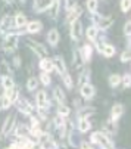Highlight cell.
<instances>
[{
	"mask_svg": "<svg viewBox=\"0 0 131 149\" xmlns=\"http://www.w3.org/2000/svg\"><path fill=\"white\" fill-rule=\"evenodd\" d=\"M91 142L100 145V146L105 148V149H112V143H111V140H109L105 134H102L100 132H97V133H94V134L91 136Z\"/></svg>",
	"mask_w": 131,
	"mask_h": 149,
	"instance_id": "6da1fadb",
	"label": "cell"
},
{
	"mask_svg": "<svg viewBox=\"0 0 131 149\" xmlns=\"http://www.w3.org/2000/svg\"><path fill=\"white\" fill-rule=\"evenodd\" d=\"M16 46H18V36H16V34L6 36L5 43H3V49H5V52H12Z\"/></svg>",
	"mask_w": 131,
	"mask_h": 149,
	"instance_id": "7a4b0ae2",
	"label": "cell"
},
{
	"mask_svg": "<svg viewBox=\"0 0 131 149\" xmlns=\"http://www.w3.org/2000/svg\"><path fill=\"white\" fill-rule=\"evenodd\" d=\"M94 21H96V24H97V27L100 30H107L114 24V19L112 18H106V16H94Z\"/></svg>",
	"mask_w": 131,
	"mask_h": 149,
	"instance_id": "3957f363",
	"label": "cell"
},
{
	"mask_svg": "<svg viewBox=\"0 0 131 149\" xmlns=\"http://www.w3.org/2000/svg\"><path fill=\"white\" fill-rule=\"evenodd\" d=\"M82 36V25L81 22H78V21H72L71 24V37L74 40H80Z\"/></svg>",
	"mask_w": 131,
	"mask_h": 149,
	"instance_id": "277c9868",
	"label": "cell"
},
{
	"mask_svg": "<svg viewBox=\"0 0 131 149\" xmlns=\"http://www.w3.org/2000/svg\"><path fill=\"white\" fill-rule=\"evenodd\" d=\"M94 87L91 86V84H82L81 86V96L84 97V99H93V96H94Z\"/></svg>",
	"mask_w": 131,
	"mask_h": 149,
	"instance_id": "5b68a950",
	"label": "cell"
},
{
	"mask_svg": "<svg viewBox=\"0 0 131 149\" xmlns=\"http://www.w3.org/2000/svg\"><path fill=\"white\" fill-rule=\"evenodd\" d=\"M53 68H56V71L63 75V74H67V65H65V61L62 59V56H58L53 62Z\"/></svg>",
	"mask_w": 131,
	"mask_h": 149,
	"instance_id": "8992f818",
	"label": "cell"
},
{
	"mask_svg": "<svg viewBox=\"0 0 131 149\" xmlns=\"http://www.w3.org/2000/svg\"><path fill=\"white\" fill-rule=\"evenodd\" d=\"M99 52H102L106 58H111L115 55V47L112 45H105V43H99Z\"/></svg>",
	"mask_w": 131,
	"mask_h": 149,
	"instance_id": "52a82bcc",
	"label": "cell"
},
{
	"mask_svg": "<svg viewBox=\"0 0 131 149\" xmlns=\"http://www.w3.org/2000/svg\"><path fill=\"white\" fill-rule=\"evenodd\" d=\"M28 45H30V47H33V50L35 52V53H38L40 56L43 55V56H47V49L43 46V45H40V43H37V41H28Z\"/></svg>",
	"mask_w": 131,
	"mask_h": 149,
	"instance_id": "ba28073f",
	"label": "cell"
},
{
	"mask_svg": "<svg viewBox=\"0 0 131 149\" xmlns=\"http://www.w3.org/2000/svg\"><path fill=\"white\" fill-rule=\"evenodd\" d=\"M13 125H15V115H9V117L6 118L5 124H3L2 132H3L5 134H9V133L13 130Z\"/></svg>",
	"mask_w": 131,
	"mask_h": 149,
	"instance_id": "9c48e42d",
	"label": "cell"
},
{
	"mask_svg": "<svg viewBox=\"0 0 131 149\" xmlns=\"http://www.w3.org/2000/svg\"><path fill=\"white\" fill-rule=\"evenodd\" d=\"M124 114V106L121 103H116L112 106V109H111V117H112V121H116L121 115Z\"/></svg>",
	"mask_w": 131,
	"mask_h": 149,
	"instance_id": "30bf717a",
	"label": "cell"
},
{
	"mask_svg": "<svg viewBox=\"0 0 131 149\" xmlns=\"http://www.w3.org/2000/svg\"><path fill=\"white\" fill-rule=\"evenodd\" d=\"M13 25H15L13 19H12L10 16H5V18L2 19V22H0V31L5 33V31H8L9 28H12Z\"/></svg>",
	"mask_w": 131,
	"mask_h": 149,
	"instance_id": "8fae6325",
	"label": "cell"
},
{
	"mask_svg": "<svg viewBox=\"0 0 131 149\" xmlns=\"http://www.w3.org/2000/svg\"><path fill=\"white\" fill-rule=\"evenodd\" d=\"M35 99H37V105H38V108H40V109H43V108H44V106L47 105V96H46V92H38L37 96H35Z\"/></svg>",
	"mask_w": 131,
	"mask_h": 149,
	"instance_id": "7c38bea8",
	"label": "cell"
},
{
	"mask_svg": "<svg viewBox=\"0 0 131 149\" xmlns=\"http://www.w3.org/2000/svg\"><path fill=\"white\" fill-rule=\"evenodd\" d=\"M90 127H91V124H90V121L87 120V118H81L78 121V130L81 133H87V132L90 130Z\"/></svg>",
	"mask_w": 131,
	"mask_h": 149,
	"instance_id": "4fadbf2b",
	"label": "cell"
},
{
	"mask_svg": "<svg viewBox=\"0 0 131 149\" xmlns=\"http://www.w3.org/2000/svg\"><path fill=\"white\" fill-rule=\"evenodd\" d=\"M47 40H49V43L52 46H56L58 41H59V33H58V30H55V28L50 30L49 34H47Z\"/></svg>",
	"mask_w": 131,
	"mask_h": 149,
	"instance_id": "5bb4252c",
	"label": "cell"
},
{
	"mask_svg": "<svg viewBox=\"0 0 131 149\" xmlns=\"http://www.w3.org/2000/svg\"><path fill=\"white\" fill-rule=\"evenodd\" d=\"M40 68L44 71V72H50L53 70V61L52 59H43L40 62Z\"/></svg>",
	"mask_w": 131,
	"mask_h": 149,
	"instance_id": "9a60e30c",
	"label": "cell"
},
{
	"mask_svg": "<svg viewBox=\"0 0 131 149\" xmlns=\"http://www.w3.org/2000/svg\"><path fill=\"white\" fill-rule=\"evenodd\" d=\"M53 95H55V97H56V100L59 103H65V100H67V96H65V93H63V90L60 87H55Z\"/></svg>",
	"mask_w": 131,
	"mask_h": 149,
	"instance_id": "2e32d148",
	"label": "cell"
},
{
	"mask_svg": "<svg viewBox=\"0 0 131 149\" xmlns=\"http://www.w3.org/2000/svg\"><path fill=\"white\" fill-rule=\"evenodd\" d=\"M53 0H35V9L37 10H44L46 8H49L52 5Z\"/></svg>",
	"mask_w": 131,
	"mask_h": 149,
	"instance_id": "e0dca14e",
	"label": "cell"
},
{
	"mask_svg": "<svg viewBox=\"0 0 131 149\" xmlns=\"http://www.w3.org/2000/svg\"><path fill=\"white\" fill-rule=\"evenodd\" d=\"M18 95H19V90L13 86L12 89H9V90H6V96H8V99L10 100V102H15L16 99H18Z\"/></svg>",
	"mask_w": 131,
	"mask_h": 149,
	"instance_id": "ac0fdd59",
	"label": "cell"
},
{
	"mask_svg": "<svg viewBox=\"0 0 131 149\" xmlns=\"http://www.w3.org/2000/svg\"><path fill=\"white\" fill-rule=\"evenodd\" d=\"M59 8H60L59 0H53L52 5H50V16H52V18H56V16H58V13H59Z\"/></svg>",
	"mask_w": 131,
	"mask_h": 149,
	"instance_id": "d6986e66",
	"label": "cell"
},
{
	"mask_svg": "<svg viewBox=\"0 0 131 149\" xmlns=\"http://www.w3.org/2000/svg\"><path fill=\"white\" fill-rule=\"evenodd\" d=\"M41 28H43V24L38 22V21H33V22H30V25L27 27V30L30 33H38Z\"/></svg>",
	"mask_w": 131,
	"mask_h": 149,
	"instance_id": "ffe728a7",
	"label": "cell"
},
{
	"mask_svg": "<svg viewBox=\"0 0 131 149\" xmlns=\"http://www.w3.org/2000/svg\"><path fill=\"white\" fill-rule=\"evenodd\" d=\"M13 22H15V27H24V25H27V18L22 13H18L13 19Z\"/></svg>",
	"mask_w": 131,
	"mask_h": 149,
	"instance_id": "44dd1931",
	"label": "cell"
},
{
	"mask_svg": "<svg viewBox=\"0 0 131 149\" xmlns=\"http://www.w3.org/2000/svg\"><path fill=\"white\" fill-rule=\"evenodd\" d=\"M19 111L21 112H24V114H31V111H33V108H31V103H28L27 100H22L19 103Z\"/></svg>",
	"mask_w": 131,
	"mask_h": 149,
	"instance_id": "7402d4cb",
	"label": "cell"
},
{
	"mask_svg": "<svg viewBox=\"0 0 131 149\" xmlns=\"http://www.w3.org/2000/svg\"><path fill=\"white\" fill-rule=\"evenodd\" d=\"M97 33H99L97 27H89V28H87V31H85L87 38H89V40H94L97 37Z\"/></svg>",
	"mask_w": 131,
	"mask_h": 149,
	"instance_id": "603a6c76",
	"label": "cell"
},
{
	"mask_svg": "<svg viewBox=\"0 0 131 149\" xmlns=\"http://www.w3.org/2000/svg\"><path fill=\"white\" fill-rule=\"evenodd\" d=\"M121 80H122V78H121V75L114 74V75L109 77V84H111V87H116V86H119Z\"/></svg>",
	"mask_w": 131,
	"mask_h": 149,
	"instance_id": "cb8c5ba5",
	"label": "cell"
},
{
	"mask_svg": "<svg viewBox=\"0 0 131 149\" xmlns=\"http://www.w3.org/2000/svg\"><path fill=\"white\" fill-rule=\"evenodd\" d=\"M89 80H90V71H82L80 78H78V84H81V86L82 84H87Z\"/></svg>",
	"mask_w": 131,
	"mask_h": 149,
	"instance_id": "d4e9b609",
	"label": "cell"
},
{
	"mask_svg": "<svg viewBox=\"0 0 131 149\" xmlns=\"http://www.w3.org/2000/svg\"><path fill=\"white\" fill-rule=\"evenodd\" d=\"M80 15H81V9L77 6V8L72 10V13L68 16V19H67V21H68V22H72V21H77V18H78Z\"/></svg>",
	"mask_w": 131,
	"mask_h": 149,
	"instance_id": "484cf974",
	"label": "cell"
},
{
	"mask_svg": "<svg viewBox=\"0 0 131 149\" xmlns=\"http://www.w3.org/2000/svg\"><path fill=\"white\" fill-rule=\"evenodd\" d=\"M97 6H99L97 0H87V8H89V10H90L91 13H96Z\"/></svg>",
	"mask_w": 131,
	"mask_h": 149,
	"instance_id": "4316f807",
	"label": "cell"
},
{
	"mask_svg": "<svg viewBox=\"0 0 131 149\" xmlns=\"http://www.w3.org/2000/svg\"><path fill=\"white\" fill-rule=\"evenodd\" d=\"M91 58V47L89 46V45H85L84 47H82V59L84 61H89Z\"/></svg>",
	"mask_w": 131,
	"mask_h": 149,
	"instance_id": "83f0119b",
	"label": "cell"
},
{
	"mask_svg": "<svg viewBox=\"0 0 131 149\" xmlns=\"http://www.w3.org/2000/svg\"><path fill=\"white\" fill-rule=\"evenodd\" d=\"M2 83H3V87H5L6 90H9V89L13 87V80H12L10 77H8V75L3 77V81H2Z\"/></svg>",
	"mask_w": 131,
	"mask_h": 149,
	"instance_id": "f1b7e54d",
	"label": "cell"
},
{
	"mask_svg": "<svg viewBox=\"0 0 131 149\" xmlns=\"http://www.w3.org/2000/svg\"><path fill=\"white\" fill-rule=\"evenodd\" d=\"M38 81H37V78H34V77H31V78H28V81H27V89L28 90H34L38 84H37Z\"/></svg>",
	"mask_w": 131,
	"mask_h": 149,
	"instance_id": "f546056e",
	"label": "cell"
},
{
	"mask_svg": "<svg viewBox=\"0 0 131 149\" xmlns=\"http://www.w3.org/2000/svg\"><path fill=\"white\" fill-rule=\"evenodd\" d=\"M40 80H41V83L44 84V86H49L50 84V75H49V72H41L40 74Z\"/></svg>",
	"mask_w": 131,
	"mask_h": 149,
	"instance_id": "4dcf8cb0",
	"label": "cell"
},
{
	"mask_svg": "<svg viewBox=\"0 0 131 149\" xmlns=\"http://www.w3.org/2000/svg\"><path fill=\"white\" fill-rule=\"evenodd\" d=\"M130 59H131V53H130V50L127 49V50H124V52L121 53V62H122V63H127V62H130Z\"/></svg>",
	"mask_w": 131,
	"mask_h": 149,
	"instance_id": "1f68e13d",
	"label": "cell"
},
{
	"mask_svg": "<svg viewBox=\"0 0 131 149\" xmlns=\"http://www.w3.org/2000/svg\"><path fill=\"white\" fill-rule=\"evenodd\" d=\"M8 72H9L8 63L5 61H2V62H0V74H2V75H8Z\"/></svg>",
	"mask_w": 131,
	"mask_h": 149,
	"instance_id": "d6a6232c",
	"label": "cell"
},
{
	"mask_svg": "<svg viewBox=\"0 0 131 149\" xmlns=\"http://www.w3.org/2000/svg\"><path fill=\"white\" fill-rule=\"evenodd\" d=\"M131 8V0H121V9L122 12H128Z\"/></svg>",
	"mask_w": 131,
	"mask_h": 149,
	"instance_id": "836d02e7",
	"label": "cell"
},
{
	"mask_svg": "<svg viewBox=\"0 0 131 149\" xmlns=\"http://www.w3.org/2000/svg\"><path fill=\"white\" fill-rule=\"evenodd\" d=\"M58 112H59V115H62V117H67V115L69 114V108H68V106H65V105H60L59 109H58Z\"/></svg>",
	"mask_w": 131,
	"mask_h": 149,
	"instance_id": "e575fe53",
	"label": "cell"
},
{
	"mask_svg": "<svg viewBox=\"0 0 131 149\" xmlns=\"http://www.w3.org/2000/svg\"><path fill=\"white\" fill-rule=\"evenodd\" d=\"M28 133H30V130L27 129L25 125H21L19 129H18V132H16V134H18V136H27Z\"/></svg>",
	"mask_w": 131,
	"mask_h": 149,
	"instance_id": "d590c367",
	"label": "cell"
},
{
	"mask_svg": "<svg viewBox=\"0 0 131 149\" xmlns=\"http://www.w3.org/2000/svg\"><path fill=\"white\" fill-rule=\"evenodd\" d=\"M105 130L109 132V133H115V132H116V127H115L112 123H106V124H105Z\"/></svg>",
	"mask_w": 131,
	"mask_h": 149,
	"instance_id": "8d00e7d4",
	"label": "cell"
},
{
	"mask_svg": "<svg viewBox=\"0 0 131 149\" xmlns=\"http://www.w3.org/2000/svg\"><path fill=\"white\" fill-rule=\"evenodd\" d=\"M124 34H125L127 37L131 36V22H130V21H127L125 25H124Z\"/></svg>",
	"mask_w": 131,
	"mask_h": 149,
	"instance_id": "74e56055",
	"label": "cell"
},
{
	"mask_svg": "<svg viewBox=\"0 0 131 149\" xmlns=\"http://www.w3.org/2000/svg\"><path fill=\"white\" fill-rule=\"evenodd\" d=\"M63 81L67 83V86L71 89L72 87V80H71V77H69V74L67 72V74H63Z\"/></svg>",
	"mask_w": 131,
	"mask_h": 149,
	"instance_id": "f35d334b",
	"label": "cell"
},
{
	"mask_svg": "<svg viewBox=\"0 0 131 149\" xmlns=\"http://www.w3.org/2000/svg\"><path fill=\"white\" fill-rule=\"evenodd\" d=\"M93 112H94V109H93V108H90V109H82V111H81V112H80L78 115H80V118H84L85 115H89V114H93Z\"/></svg>",
	"mask_w": 131,
	"mask_h": 149,
	"instance_id": "ab89813d",
	"label": "cell"
},
{
	"mask_svg": "<svg viewBox=\"0 0 131 149\" xmlns=\"http://www.w3.org/2000/svg\"><path fill=\"white\" fill-rule=\"evenodd\" d=\"M130 83H131V75L130 74H125V77H124V86L125 87H130Z\"/></svg>",
	"mask_w": 131,
	"mask_h": 149,
	"instance_id": "60d3db41",
	"label": "cell"
},
{
	"mask_svg": "<svg viewBox=\"0 0 131 149\" xmlns=\"http://www.w3.org/2000/svg\"><path fill=\"white\" fill-rule=\"evenodd\" d=\"M75 6V2H74V0H68V3H67V8L68 9H72Z\"/></svg>",
	"mask_w": 131,
	"mask_h": 149,
	"instance_id": "b9f144b4",
	"label": "cell"
},
{
	"mask_svg": "<svg viewBox=\"0 0 131 149\" xmlns=\"http://www.w3.org/2000/svg\"><path fill=\"white\" fill-rule=\"evenodd\" d=\"M13 63H15V67H19L21 65V58H13Z\"/></svg>",
	"mask_w": 131,
	"mask_h": 149,
	"instance_id": "7bdbcfd3",
	"label": "cell"
},
{
	"mask_svg": "<svg viewBox=\"0 0 131 149\" xmlns=\"http://www.w3.org/2000/svg\"><path fill=\"white\" fill-rule=\"evenodd\" d=\"M28 149H41V145H40V143H37V145H31Z\"/></svg>",
	"mask_w": 131,
	"mask_h": 149,
	"instance_id": "ee69618b",
	"label": "cell"
},
{
	"mask_svg": "<svg viewBox=\"0 0 131 149\" xmlns=\"http://www.w3.org/2000/svg\"><path fill=\"white\" fill-rule=\"evenodd\" d=\"M81 148H82V149H89V148H90V145L87 143V142H82V143H81Z\"/></svg>",
	"mask_w": 131,
	"mask_h": 149,
	"instance_id": "f6af8a7d",
	"label": "cell"
},
{
	"mask_svg": "<svg viewBox=\"0 0 131 149\" xmlns=\"http://www.w3.org/2000/svg\"><path fill=\"white\" fill-rule=\"evenodd\" d=\"M5 2H6V3H12V2H13V0H5Z\"/></svg>",
	"mask_w": 131,
	"mask_h": 149,
	"instance_id": "bcb514c9",
	"label": "cell"
},
{
	"mask_svg": "<svg viewBox=\"0 0 131 149\" xmlns=\"http://www.w3.org/2000/svg\"><path fill=\"white\" fill-rule=\"evenodd\" d=\"M6 149H10V148H6Z\"/></svg>",
	"mask_w": 131,
	"mask_h": 149,
	"instance_id": "7dc6e473",
	"label": "cell"
},
{
	"mask_svg": "<svg viewBox=\"0 0 131 149\" xmlns=\"http://www.w3.org/2000/svg\"><path fill=\"white\" fill-rule=\"evenodd\" d=\"M89 149H91V148H89Z\"/></svg>",
	"mask_w": 131,
	"mask_h": 149,
	"instance_id": "c3c4849f",
	"label": "cell"
}]
</instances>
